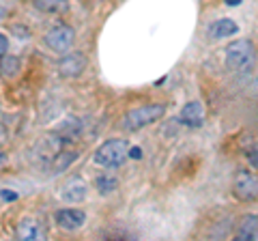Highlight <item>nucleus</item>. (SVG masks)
Masks as SVG:
<instances>
[{"mask_svg":"<svg viewBox=\"0 0 258 241\" xmlns=\"http://www.w3.org/2000/svg\"><path fill=\"white\" fill-rule=\"evenodd\" d=\"M224 63L230 74H237V76L247 74L256 65V45L249 39H237V41H232L226 47Z\"/></svg>","mask_w":258,"mask_h":241,"instance_id":"obj_1","label":"nucleus"},{"mask_svg":"<svg viewBox=\"0 0 258 241\" xmlns=\"http://www.w3.org/2000/svg\"><path fill=\"white\" fill-rule=\"evenodd\" d=\"M129 142L125 138H110L106 142H101L93 153V164L101 168H118L125 164V159L129 157Z\"/></svg>","mask_w":258,"mask_h":241,"instance_id":"obj_2","label":"nucleus"},{"mask_svg":"<svg viewBox=\"0 0 258 241\" xmlns=\"http://www.w3.org/2000/svg\"><path fill=\"white\" fill-rule=\"evenodd\" d=\"M166 114V106L164 103H144L134 110H129L127 114L120 120V130L123 132H138L144 130L147 125L157 123L159 118H164Z\"/></svg>","mask_w":258,"mask_h":241,"instance_id":"obj_3","label":"nucleus"},{"mask_svg":"<svg viewBox=\"0 0 258 241\" xmlns=\"http://www.w3.org/2000/svg\"><path fill=\"white\" fill-rule=\"evenodd\" d=\"M232 196L241 203H256L258 200V172L239 168L232 176Z\"/></svg>","mask_w":258,"mask_h":241,"instance_id":"obj_4","label":"nucleus"},{"mask_svg":"<svg viewBox=\"0 0 258 241\" xmlns=\"http://www.w3.org/2000/svg\"><path fill=\"white\" fill-rule=\"evenodd\" d=\"M43 41L54 54H67L76 43V33L67 24H56L45 33Z\"/></svg>","mask_w":258,"mask_h":241,"instance_id":"obj_5","label":"nucleus"},{"mask_svg":"<svg viewBox=\"0 0 258 241\" xmlns=\"http://www.w3.org/2000/svg\"><path fill=\"white\" fill-rule=\"evenodd\" d=\"M86 192H88V186H86V181L82 179V176H69V179L60 186L58 196H60L62 203L80 205L86 198Z\"/></svg>","mask_w":258,"mask_h":241,"instance_id":"obj_6","label":"nucleus"},{"mask_svg":"<svg viewBox=\"0 0 258 241\" xmlns=\"http://www.w3.org/2000/svg\"><path fill=\"white\" fill-rule=\"evenodd\" d=\"M45 226L41 220L32 218V215H24L15 226V237L22 241H43L45 239Z\"/></svg>","mask_w":258,"mask_h":241,"instance_id":"obj_7","label":"nucleus"},{"mask_svg":"<svg viewBox=\"0 0 258 241\" xmlns=\"http://www.w3.org/2000/svg\"><path fill=\"white\" fill-rule=\"evenodd\" d=\"M86 65H88V61L82 52H67L58 61V74L62 78H80L84 74Z\"/></svg>","mask_w":258,"mask_h":241,"instance_id":"obj_8","label":"nucleus"},{"mask_svg":"<svg viewBox=\"0 0 258 241\" xmlns=\"http://www.w3.org/2000/svg\"><path fill=\"white\" fill-rule=\"evenodd\" d=\"M54 220L60 228L74 232V230H80L86 224V213L82 211V209L67 207V209H58V211L54 213Z\"/></svg>","mask_w":258,"mask_h":241,"instance_id":"obj_9","label":"nucleus"},{"mask_svg":"<svg viewBox=\"0 0 258 241\" xmlns=\"http://www.w3.org/2000/svg\"><path fill=\"white\" fill-rule=\"evenodd\" d=\"M203 120H205V108H203V103H200L198 99H191L181 108V114H179V123L181 125L196 130V127L203 125Z\"/></svg>","mask_w":258,"mask_h":241,"instance_id":"obj_10","label":"nucleus"},{"mask_svg":"<svg viewBox=\"0 0 258 241\" xmlns=\"http://www.w3.org/2000/svg\"><path fill=\"white\" fill-rule=\"evenodd\" d=\"M54 136H58V138L67 144V142H76L80 138V134H82V120L78 116H67L62 118L58 125L52 130Z\"/></svg>","mask_w":258,"mask_h":241,"instance_id":"obj_11","label":"nucleus"},{"mask_svg":"<svg viewBox=\"0 0 258 241\" xmlns=\"http://www.w3.org/2000/svg\"><path fill=\"white\" fill-rule=\"evenodd\" d=\"M235 239L237 241H258V215L249 213L243 215L237 224L235 230Z\"/></svg>","mask_w":258,"mask_h":241,"instance_id":"obj_12","label":"nucleus"},{"mask_svg":"<svg viewBox=\"0 0 258 241\" xmlns=\"http://www.w3.org/2000/svg\"><path fill=\"white\" fill-rule=\"evenodd\" d=\"M22 71V58L7 52L5 56H0V78L3 80H13L18 78Z\"/></svg>","mask_w":258,"mask_h":241,"instance_id":"obj_13","label":"nucleus"},{"mask_svg":"<svg viewBox=\"0 0 258 241\" xmlns=\"http://www.w3.org/2000/svg\"><path fill=\"white\" fill-rule=\"evenodd\" d=\"M209 33H211L213 39H226V37H232L235 33H239V24L232 22V20H215L211 26H209Z\"/></svg>","mask_w":258,"mask_h":241,"instance_id":"obj_14","label":"nucleus"},{"mask_svg":"<svg viewBox=\"0 0 258 241\" xmlns=\"http://www.w3.org/2000/svg\"><path fill=\"white\" fill-rule=\"evenodd\" d=\"M32 7L41 13H50V15H58L69 9L67 0H32Z\"/></svg>","mask_w":258,"mask_h":241,"instance_id":"obj_15","label":"nucleus"},{"mask_svg":"<svg viewBox=\"0 0 258 241\" xmlns=\"http://www.w3.org/2000/svg\"><path fill=\"white\" fill-rule=\"evenodd\" d=\"M95 188H97V192H99V194L108 196V194H112V192L118 190V176L112 174V172H101V174H97Z\"/></svg>","mask_w":258,"mask_h":241,"instance_id":"obj_16","label":"nucleus"},{"mask_svg":"<svg viewBox=\"0 0 258 241\" xmlns=\"http://www.w3.org/2000/svg\"><path fill=\"white\" fill-rule=\"evenodd\" d=\"M74 153H71V151H60L58 155L54 157V162H52V168L54 170H62V168H67L71 162H74Z\"/></svg>","mask_w":258,"mask_h":241,"instance_id":"obj_17","label":"nucleus"},{"mask_svg":"<svg viewBox=\"0 0 258 241\" xmlns=\"http://www.w3.org/2000/svg\"><path fill=\"white\" fill-rule=\"evenodd\" d=\"M245 157H247V162H249V166L254 168V170H258V140L252 144V147L247 149V153H245Z\"/></svg>","mask_w":258,"mask_h":241,"instance_id":"obj_18","label":"nucleus"},{"mask_svg":"<svg viewBox=\"0 0 258 241\" xmlns=\"http://www.w3.org/2000/svg\"><path fill=\"white\" fill-rule=\"evenodd\" d=\"M7 52H9V39H7V35L0 33V56H5Z\"/></svg>","mask_w":258,"mask_h":241,"instance_id":"obj_19","label":"nucleus"},{"mask_svg":"<svg viewBox=\"0 0 258 241\" xmlns=\"http://www.w3.org/2000/svg\"><path fill=\"white\" fill-rule=\"evenodd\" d=\"M7 140H9V132H7V127H5L3 123H0V147H3V144H5Z\"/></svg>","mask_w":258,"mask_h":241,"instance_id":"obj_20","label":"nucleus"},{"mask_svg":"<svg viewBox=\"0 0 258 241\" xmlns=\"http://www.w3.org/2000/svg\"><path fill=\"white\" fill-rule=\"evenodd\" d=\"M5 166H7V155H5V151L0 149V170H3Z\"/></svg>","mask_w":258,"mask_h":241,"instance_id":"obj_21","label":"nucleus"},{"mask_svg":"<svg viewBox=\"0 0 258 241\" xmlns=\"http://www.w3.org/2000/svg\"><path fill=\"white\" fill-rule=\"evenodd\" d=\"M129 155H132V157H136V159H138V157H140V149H129Z\"/></svg>","mask_w":258,"mask_h":241,"instance_id":"obj_22","label":"nucleus"},{"mask_svg":"<svg viewBox=\"0 0 258 241\" xmlns=\"http://www.w3.org/2000/svg\"><path fill=\"white\" fill-rule=\"evenodd\" d=\"M224 3L228 7H237V5H241V0H224Z\"/></svg>","mask_w":258,"mask_h":241,"instance_id":"obj_23","label":"nucleus"},{"mask_svg":"<svg viewBox=\"0 0 258 241\" xmlns=\"http://www.w3.org/2000/svg\"><path fill=\"white\" fill-rule=\"evenodd\" d=\"M3 196H5L7 200H11V198H15V194H13V192H3Z\"/></svg>","mask_w":258,"mask_h":241,"instance_id":"obj_24","label":"nucleus"}]
</instances>
